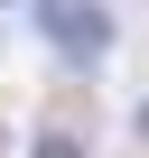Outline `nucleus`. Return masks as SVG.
Returning <instances> with one entry per match:
<instances>
[{
	"mask_svg": "<svg viewBox=\"0 0 149 158\" xmlns=\"http://www.w3.org/2000/svg\"><path fill=\"white\" fill-rule=\"evenodd\" d=\"M28 10H37V28H47V47L65 65H93L112 47V10H103V0H28Z\"/></svg>",
	"mask_w": 149,
	"mask_h": 158,
	"instance_id": "1",
	"label": "nucleus"
},
{
	"mask_svg": "<svg viewBox=\"0 0 149 158\" xmlns=\"http://www.w3.org/2000/svg\"><path fill=\"white\" fill-rule=\"evenodd\" d=\"M28 158H84V139L74 130H47V139H28Z\"/></svg>",
	"mask_w": 149,
	"mask_h": 158,
	"instance_id": "2",
	"label": "nucleus"
},
{
	"mask_svg": "<svg viewBox=\"0 0 149 158\" xmlns=\"http://www.w3.org/2000/svg\"><path fill=\"white\" fill-rule=\"evenodd\" d=\"M140 139H149V102H140Z\"/></svg>",
	"mask_w": 149,
	"mask_h": 158,
	"instance_id": "3",
	"label": "nucleus"
},
{
	"mask_svg": "<svg viewBox=\"0 0 149 158\" xmlns=\"http://www.w3.org/2000/svg\"><path fill=\"white\" fill-rule=\"evenodd\" d=\"M0 10H10V0H0Z\"/></svg>",
	"mask_w": 149,
	"mask_h": 158,
	"instance_id": "4",
	"label": "nucleus"
}]
</instances>
